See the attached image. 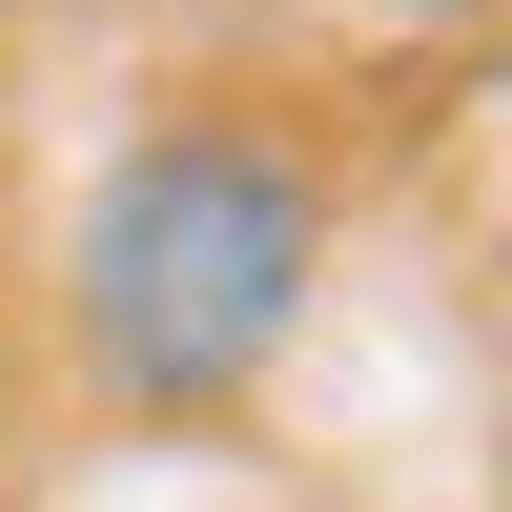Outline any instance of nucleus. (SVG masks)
Listing matches in <instances>:
<instances>
[{"instance_id":"nucleus-1","label":"nucleus","mask_w":512,"mask_h":512,"mask_svg":"<svg viewBox=\"0 0 512 512\" xmlns=\"http://www.w3.org/2000/svg\"><path fill=\"white\" fill-rule=\"evenodd\" d=\"M308 287H328V164L267 144V123H226V103L144 123L82 185V226H62V328H82V390L123 431L246 410L308 349Z\"/></svg>"},{"instance_id":"nucleus-2","label":"nucleus","mask_w":512,"mask_h":512,"mask_svg":"<svg viewBox=\"0 0 512 512\" xmlns=\"http://www.w3.org/2000/svg\"><path fill=\"white\" fill-rule=\"evenodd\" d=\"M0 512H21V410H0Z\"/></svg>"},{"instance_id":"nucleus-3","label":"nucleus","mask_w":512,"mask_h":512,"mask_svg":"<svg viewBox=\"0 0 512 512\" xmlns=\"http://www.w3.org/2000/svg\"><path fill=\"white\" fill-rule=\"evenodd\" d=\"M390 21H472V0H390Z\"/></svg>"}]
</instances>
